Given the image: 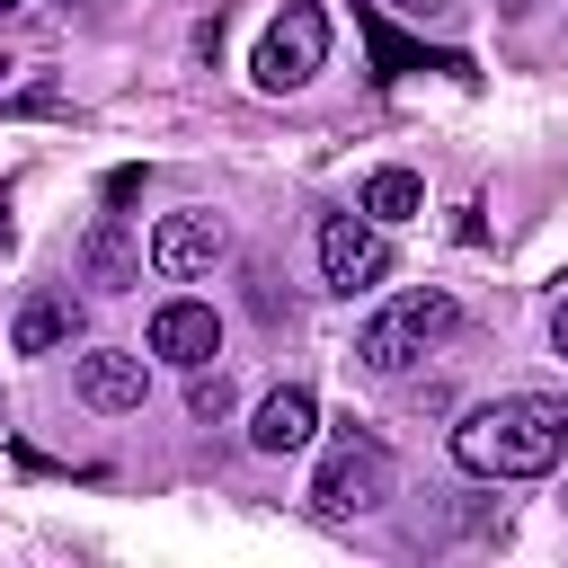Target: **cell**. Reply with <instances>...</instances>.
Segmentation results:
<instances>
[{"instance_id":"6da1fadb","label":"cell","mask_w":568,"mask_h":568,"mask_svg":"<svg viewBox=\"0 0 568 568\" xmlns=\"http://www.w3.org/2000/svg\"><path fill=\"white\" fill-rule=\"evenodd\" d=\"M453 462L470 479H541L568 462V399L550 390H515V399H488L453 426Z\"/></svg>"},{"instance_id":"7a4b0ae2","label":"cell","mask_w":568,"mask_h":568,"mask_svg":"<svg viewBox=\"0 0 568 568\" xmlns=\"http://www.w3.org/2000/svg\"><path fill=\"white\" fill-rule=\"evenodd\" d=\"M462 328V311H453V293L444 284H408L399 302H382L364 328H355V355H364V373H408L426 346H444Z\"/></svg>"},{"instance_id":"3957f363","label":"cell","mask_w":568,"mask_h":568,"mask_svg":"<svg viewBox=\"0 0 568 568\" xmlns=\"http://www.w3.org/2000/svg\"><path fill=\"white\" fill-rule=\"evenodd\" d=\"M320 62H328V9H320V0H284V9H275V27L257 36V62H248V71H257V89H275V98H284V89H302Z\"/></svg>"},{"instance_id":"277c9868","label":"cell","mask_w":568,"mask_h":568,"mask_svg":"<svg viewBox=\"0 0 568 568\" xmlns=\"http://www.w3.org/2000/svg\"><path fill=\"white\" fill-rule=\"evenodd\" d=\"M382 497H390V453L373 435H337L328 462H320V479H311V506L320 515H364Z\"/></svg>"},{"instance_id":"5b68a950","label":"cell","mask_w":568,"mask_h":568,"mask_svg":"<svg viewBox=\"0 0 568 568\" xmlns=\"http://www.w3.org/2000/svg\"><path fill=\"white\" fill-rule=\"evenodd\" d=\"M320 275H328V293H364V284L390 275V240L373 231V213H328L320 222Z\"/></svg>"},{"instance_id":"8992f818","label":"cell","mask_w":568,"mask_h":568,"mask_svg":"<svg viewBox=\"0 0 568 568\" xmlns=\"http://www.w3.org/2000/svg\"><path fill=\"white\" fill-rule=\"evenodd\" d=\"M222 248H231V231H222L213 213H160V222H151V275H160V284H195V275H213Z\"/></svg>"},{"instance_id":"52a82bcc","label":"cell","mask_w":568,"mask_h":568,"mask_svg":"<svg viewBox=\"0 0 568 568\" xmlns=\"http://www.w3.org/2000/svg\"><path fill=\"white\" fill-rule=\"evenodd\" d=\"M151 355L160 364H213L222 355V320H213V302H160L151 311Z\"/></svg>"},{"instance_id":"ba28073f","label":"cell","mask_w":568,"mask_h":568,"mask_svg":"<svg viewBox=\"0 0 568 568\" xmlns=\"http://www.w3.org/2000/svg\"><path fill=\"white\" fill-rule=\"evenodd\" d=\"M71 382H80V399H89L98 417H124V408H142V390H151V373H142V355H133V346H89Z\"/></svg>"},{"instance_id":"9c48e42d","label":"cell","mask_w":568,"mask_h":568,"mask_svg":"<svg viewBox=\"0 0 568 568\" xmlns=\"http://www.w3.org/2000/svg\"><path fill=\"white\" fill-rule=\"evenodd\" d=\"M320 435V399L302 390V382H284V390H266L257 399V426H248V444L257 453H302Z\"/></svg>"},{"instance_id":"30bf717a","label":"cell","mask_w":568,"mask_h":568,"mask_svg":"<svg viewBox=\"0 0 568 568\" xmlns=\"http://www.w3.org/2000/svg\"><path fill=\"white\" fill-rule=\"evenodd\" d=\"M364 18V44H373V80H399V71H470L462 53H426V44H408L382 9H355Z\"/></svg>"},{"instance_id":"8fae6325","label":"cell","mask_w":568,"mask_h":568,"mask_svg":"<svg viewBox=\"0 0 568 568\" xmlns=\"http://www.w3.org/2000/svg\"><path fill=\"white\" fill-rule=\"evenodd\" d=\"M71 328H80L71 293H27V302H18V328H9V337H18V355H53V346H62Z\"/></svg>"},{"instance_id":"7c38bea8","label":"cell","mask_w":568,"mask_h":568,"mask_svg":"<svg viewBox=\"0 0 568 568\" xmlns=\"http://www.w3.org/2000/svg\"><path fill=\"white\" fill-rule=\"evenodd\" d=\"M355 213H373V222H408V213H426L417 169H373V178H364V195H355Z\"/></svg>"},{"instance_id":"4fadbf2b","label":"cell","mask_w":568,"mask_h":568,"mask_svg":"<svg viewBox=\"0 0 568 568\" xmlns=\"http://www.w3.org/2000/svg\"><path fill=\"white\" fill-rule=\"evenodd\" d=\"M186 408H195V417H231V373H204V364H195V382H186Z\"/></svg>"},{"instance_id":"5bb4252c","label":"cell","mask_w":568,"mask_h":568,"mask_svg":"<svg viewBox=\"0 0 568 568\" xmlns=\"http://www.w3.org/2000/svg\"><path fill=\"white\" fill-rule=\"evenodd\" d=\"M89 275H98V284H124V275H133L124 240H98V248H89Z\"/></svg>"},{"instance_id":"9a60e30c","label":"cell","mask_w":568,"mask_h":568,"mask_svg":"<svg viewBox=\"0 0 568 568\" xmlns=\"http://www.w3.org/2000/svg\"><path fill=\"white\" fill-rule=\"evenodd\" d=\"M399 18H435V9H453V0H390Z\"/></svg>"},{"instance_id":"2e32d148","label":"cell","mask_w":568,"mask_h":568,"mask_svg":"<svg viewBox=\"0 0 568 568\" xmlns=\"http://www.w3.org/2000/svg\"><path fill=\"white\" fill-rule=\"evenodd\" d=\"M550 346H559V355H568V302H559V311H550Z\"/></svg>"},{"instance_id":"e0dca14e","label":"cell","mask_w":568,"mask_h":568,"mask_svg":"<svg viewBox=\"0 0 568 568\" xmlns=\"http://www.w3.org/2000/svg\"><path fill=\"white\" fill-rule=\"evenodd\" d=\"M0 248H9V204H0Z\"/></svg>"},{"instance_id":"ac0fdd59","label":"cell","mask_w":568,"mask_h":568,"mask_svg":"<svg viewBox=\"0 0 568 568\" xmlns=\"http://www.w3.org/2000/svg\"><path fill=\"white\" fill-rule=\"evenodd\" d=\"M0 71H9V62H0Z\"/></svg>"},{"instance_id":"d6986e66","label":"cell","mask_w":568,"mask_h":568,"mask_svg":"<svg viewBox=\"0 0 568 568\" xmlns=\"http://www.w3.org/2000/svg\"><path fill=\"white\" fill-rule=\"evenodd\" d=\"M0 9H9V0H0Z\"/></svg>"}]
</instances>
